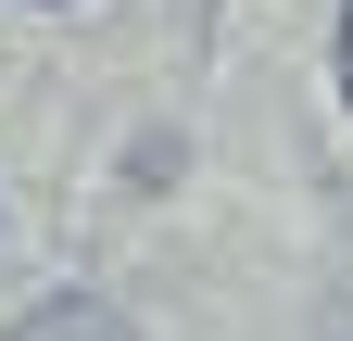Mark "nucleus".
Segmentation results:
<instances>
[{
  "mask_svg": "<svg viewBox=\"0 0 353 341\" xmlns=\"http://www.w3.org/2000/svg\"><path fill=\"white\" fill-rule=\"evenodd\" d=\"M13 341H139V329H126L101 291H51L38 316H13Z\"/></svg>",
  "mask_w": 353,
  "mask_h": 341,
  "instance_id": "f257e3e1",
  "label": "nucleus"
},
{
  "mask_svg": "<svg viewBox=\"0 0 353 341\" xmlns=\"http://www.w3.org/2000/svg\"><path fill=\"white\" fill-rule=\"evenodd\" d=\"M341 101H353V0H341Z\"/></svg>",
  "mask_w": 353,
  "mask_h": 341,
  "instance_id": "f03ea898",
  "label": "nucleus"
}]
</instances>
